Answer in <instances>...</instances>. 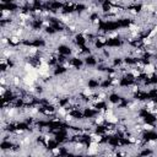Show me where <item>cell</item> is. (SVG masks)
Segmentation results:
<instances>
[{
    "label": "cell",
    "mask_w": 157,
    "mask_h": 157,
    "mask_svg": "<svg viewBox=\"0 0 157 157\" xmlns=\"http://www.w3.org/2000/svg\"><path fill=\"white\" fill-rule=\"evenodd\" d=\"M104 118L109 124H118V122H119V118L114 114L113 108H108L104 111Z\"/></svg>",
    "instance_id": "6da1fadb"
},
{
    "label": "cell",
    "mask_w": 157,
    "mask_h": 157,
    "mask_svg": "<svg viewBox=\"0 0 157 157\" xmlns=\"http://www.w3.org/2000/svg\"><path fill=\"white\" fill-rule=\"evenodd\" d=\"M98 150H100V142L91 140V144H90V147L87 150V153L88 155H96V153H98Z\"/></svg>",
    "instance_id": "7a4b0ae2"
},
{
    "label": "cell",
    "mask_w": 157,
    "mask_h": 157,
    "mask_svg": "<svg viewBox=\"0 0 157 157\" xmlns=\"http://www.w3.org/2000/svg\"><path fill=\"white\" fill-rule=\"evenodd\" d=\"M156 70H157L156 65H153L151 63H150V64H145V65H144V69H142V71H144L147 76H152L156 72Z\"/></svg>",
    "instance_id": "3957f363"
},
{
    "label": "cell",
    "mask_w": 157,
    "mask_h": 157,
    "mask_svg": "<svg viewBox=\"0 0 157 157\" xmlns=\"http://www.w3.org/2000/svg\"><path fill=\"white\" fill-rule=\"evenodd\" d=\"M104 122H106V118H104V111H102L98 115H96V118H95V123H96L97 125H102Z\"/></svg>",
    "instance_id": "277c9868"
},
{
    "label": "cell",
    "mask_w": 157,
    "mask_h": 157,
    "mask_svg": "<svg viewBox=\"0 0 157 157\" xmlns=\"http://www.w3.org/2000/svg\"><path fill=\"white\" fill-rule=\"evenodd\" d=\"M93 90L92 88H90V87H85V88H82V96L87 97V98H91L92 96H93Z\"/></svg>",
    "instance_id": "5b68a950"
},
{
    "label": "cell",
    "mask_w": 157,
    "mask_h": 157,
    "mask_svg": "<svg viewBox=\"0 0 157 157\" xmlns=\"http://www.w3.org/2000/svg\"><path fill=\"white\" fill-rule=\"evenodd\" d=\"M152 43H153V39H152L150 36H147L145 38H142V44L144 46H151Z\"/></svg>",
    "instance_id": "8992f818"
},
{
    "label": "cell",
    "mask_w": 157,
    "mask_h": 157,
    "mask_svg": "<svg viewBox=\"0 0 157 157\" xmlns=\"http://www.w3.org/2000/svg\"><path fill=\"white\" fill-rule=\"evenodd\" d=\"M91 140L97 142H101L102 141V135L101 134H96V133H92L91 134Z\"/></svg>",
    "instance_id": "52a82bcc"
},
{
    "label": "cell",
    "mask_w": 157,
    "mask_h": 157,
    "mask_svg": "<svg viewBox=\"0 0 157 157\" xmlns=\"http://www.w3.org/2000/svg\"><path fill=\"white\" fill-rule=\"evenodd\" d=\"M56 112H58V115H59V117H65L66 114L69 113V112H68V109H66V108H63V107H59Z\"/></svg>",
    "instance_id": "ba28073f"
},
{
    "label": "cell",
    "mask_w": 157,
    "mask_h": 157,
    "mask_svg": "<svg viewBox=\"0 0 157 157\" xmlns=\"http://www.w3.org/2000/svg\"><path fill=\"white\" fill-rule=\"evenodd\" d=\"M36 68L32 64H30V63H26L25 65H23V70L26 71V72H31L32 70H35Z\"/></svg>",
    "instance_id": "9c48e42d"
},
{
    "label": "cell",
    "mask_w": 157,
    "mask_h": 157,
    "mask_svg": "<svg viewBox=\"0 0 157 157\" xmlns=\"http://www.w3.org/2000/svg\"><path fill=\"white\" fill-rule=\"evenodd\" d=\"M141 128L144 129V130H146V131H152V130L155 129V127H153L152 124H147V123H145V124H142Z\"/></svg>",
    "instance_id": "30bf717a"
},
{
    "label": "cell",
    "mask_w": 157,
    "mask_h": 157,
    "mask_svg": "<svg viewBox=\"0 0 157 157\" xmlns=\"http://www.w3.org/2000/svg\"><path fill=\"white\" fill-rule=\"evenodd\" d=\"M21 82H22V79H20L19 76H15V77H12V84H14V86L19 87Z\"/></svg>",
    "instance_id": "8fae6325"
},
{
    "label": "cell",
    "mask_w": 157,
    "mask_h": 157,
    "mask_svg": "<svg viewBox=\"0 0 157 157\" xmlns=\"http://www.w3.org/2000/svg\"><path fill=\"white\" fill-rule=\"evenodd\" d=\"M21 42V39H20V37H17V36H12L10 38V43H12V44H19Z\"/></svg>",
    "instance_id": "7c38bea8"
},
{
    "label": "cell",
    "mask_w": 157,
    "mask_h": 157,
    "mask_svg": "<svg viewBox=\"0 0 157 157\" xmlns=\"http://www.w3.org/2000/svg\"><path fill=\"white\" fill-rule=\"evenodd\" d=\"M130 74L133 75V77L137 79V77L140 76V74H141V72H140V70H139V69H131V70H130Z\"/></svg>",
    "instance_id": "4fadbf2b"
},
{
    "label": "cell",
    "mask_w": 157,
    "mask_h": 157,
    "mask_svg": "<svg viewBox=\"0 0 157 157\" xmlns=\"http://www.w3.org/2000/svg\"><path fill=\"white\" fill-rule=\"evenodd\" d=\"M64 119H65V122H66V123H71L72 120H74V117L71 115V114H69V113H68V114H66V115L64 117Z\"/></svg>",
    "instance_id": "5bb4252c"
},
{
    "label": "cell",
    "mask_w": 157,
    "mask_h": 157,
    "mask_svg": "<svg viewBox=\"0 0 157 157\" xmlns=\"http://www.w3.org/2000/svg\"><path fill=\"white\" fill-rule=\"evenodd\" d=\"M52 153H53V155H59V153H60V148H59V147L53 148V150H52Z\"/></svg>",
    "instance_id": "9a60e30c"
},
{
    "label": "cell",
    "mask_w": 157,
    "mask_h": 157,
    "mask_svg": "<svg viewBox=\"0 0 157 157\" xmlns=\"http://www.w3.org/2000/svg\"><path fill=\"white\" fill-rule=\"evenodd\" d=\"M5 92H6L5 86H1V90H0V95H1V97H4V95H5Z\"/></svg>",
    "instance_id": "2e32d148"
},
{
    "label": "cell",
    "mask_w": 157,
    "mask_h": 157,
    "mask_svg": "<svg viewBox=\"0 0 157 157\" xmlns=\"http://www.w3.org/2000/svg\"><path fill=\"white\" fill-rule=\"evenodd\" d=\"M112 85H113V86L119 85V80H118V79H113V80H112Z\"/></svg>",
    "instance_id": "e0dca14e"
},
{
    "label": "cell",
    "mask_w": 157,
    "mask_h": 157,
    "mask_svg": "<svg viewBox=\"0 0 157 157\" xmlns=\"http://www.w3.org/2000/svg\"><path fill=\"white\" fill-rule=\"evenodd\" d=\"M150 113H152V114H155V115H157V104H156V107H155V108H153V109H152V111L150 112Z\"/></svg>",
    "instance_id": "ac0fdd59"
},
{
    "label": "cell",
    "mask_w": 157,
    "mask_h": 157,
    "mask_svg": "<svg viewBox=\"0 0 157 157\" xmlns=\"http://www.w3.org/2000/svg\"><path fill=\"white\" fill-rule=\"evenodd\" d=\"M137 90H139V87H137V86H131V91L133 92H136Z\"/></svg>",
    "instance_id": "d6986e66"
},
{
    "label": "cell",
    "mask_w": 157,
    "mask_h": 157,
    "mask_svg": "<svg viewBox=\"0 0 157 157\" xmlns=\"http://www.w3.org/2000/svg\"><path fill=\"white\" fill-rule=\"evenodd\" d=\"M156 123H157V115H156Z\"/></svg>",
    "instance_id": "ffe728a7"
}]
</instances>
